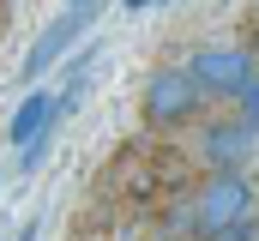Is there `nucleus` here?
Segmentation results:
<instances>
[{"instance_id":"obj_2","label":"nucleus","mask_w":259,"mask_h":241,"mask_svg":"<svg viewBox=\"0 0 259 241\" xmlns=\"http://www.w3.org/2000/svg\"><path fill=\"white\" fill-rule=\"evenodd\" d=\"M205 103H211V97L199 91V78L187 72V60H169V66H157V72L145 78V91H139V115H145V127H157V133L193 127Z\"/></svg>"},{"instance_id":"obj_1","label":"nucleus","mask_w":259,"mask_h":241,"mask_svg":"<svg viewBox=\"0 0 259 241\" xmlns=\"http://www.w3.org/2000/svg\"><path fill=\"white\" fill-rule=\"evenodd\" d=\"M253 217H259V187L247 169H211L187 199V229L199 241H223L229 229H241Z\"/></svg>"},{"instance_id":"obj_3","label":"nucleus","mask_w":259,"mask_h":241,"mask_svg":"<svg viewBox=\"0 0 259 241\" xmlns=\"http://www.w3.org/2000/svg\"><path fill=\"white\" fill-rule=\"evenodd\" d=\"M187 72L199 78V91L211 97V103H235L247 85H253V49H241V43H205L187 55Z\"/></svg>"},{"instance_id":"obj_6","label":"nucleus","mask_w":259,"mask_h":241,"mask_svg":"<svg viewBox=\"0 0 259 241\" xmlns=\"http://www.w3.org/2000/svg\"><path fill=\"white\" fill-rule=\"evenodd\" d=\"M66 109H72V97L66 91H24V103L12 109V120H6V145L12 151H24V145H36V139H49V133H61Z\"/></svg>"},{"instance_id":"obj_5","label":"nucleus","mask_w":259,"mask_h":241,"mask_svg":"<svg viewBox=\"0 0 259 241\" xmlns=\"http://www.w3.org/2000/svg\"><path fill=\"white\" fill-rule=\"evenodd\" d=\"M253 157H259V133L241 115L205 120V133H199V163H205V175H211V169H247Z\"/></svg>"},{"instance_id":"obj_4","label":"nucleus","mask_w":259,"mask_h":241,"mask_svg":"<svg viewBox=\"0 0 259 241\" xmlns=\"http://www.w3.org/2000/svg\"><path fill=\"white\" fill-rule=\"evenodd\" d=\"M91 18H97V6H61V18H55V24H49L36 43H30V55L18 60V78L36 91V78H42V72H55V66L72 55V43L91 30Z\"/></svg>"},{"instance_id":"obj_8","label":"nucleus","mask_w":259,"mask_h":241,"mask_svg":"<svg viewBox=\"0 0 259 241\" xmlns=\"http://www.w3.org/2000/svg\"><path fill=\"white\" fill-rule=\"evenodd\" d=\"M223 241H259V223H241V229H229Z\"/></svg>"},{"instance_id":"obj_10","label":"nucleus","mask_w":259,"mask_h":241,"mask_svg":"<svg viewBox=\"0 0 259 241\" xmlns=\"http://www.w3.org/2000/svg\"><path fill=\"white\" fill-rule=\"evenodd\" d=\"M127 6H163V0H127Z\"/></svg>"},{"instance_id":"obj_9","label":"nucleus","mask_w":259,"mask_h":241,"mask_svg":"<svg viewBox=\"0 0 259 241\" xmlns=\"http://www.w3.org/2000/svg\"><path fill=\"white\" fill-rule=\"evenodd\" d=\"M66 6H109V0H66Z\"/></svg>"},{"instance_id":"obj_7","label":"nucleus","mask_w":259,"mask_h":241,"mask_svg":"<svg viewBox=\"0 0 259 241\" xmlns=\"http://www.w3.org/2000/svg\"><path fill=\"white\" fill-rule=\"evenodd\" d=\"M235 115H241V120H247V127L259 133V72H253V85H247V91L235 97Z\"/></svg>"}]
</instances>
